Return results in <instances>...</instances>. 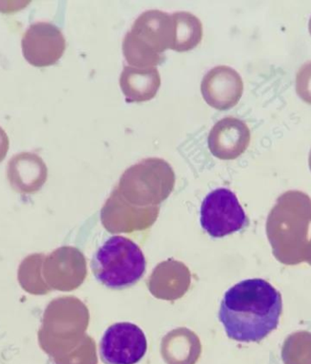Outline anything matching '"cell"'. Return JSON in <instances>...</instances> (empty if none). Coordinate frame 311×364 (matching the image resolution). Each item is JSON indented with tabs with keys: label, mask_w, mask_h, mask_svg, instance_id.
Returning a JSON list of instances; mask_svg holds the SVG:
<instances>
[{
	"label": "cell",
	"mask_w": 311,
	"mask_h": 364,
	"mask_svg": "<svg viewBox=\"0 0 311 364\" xmlns=\"http://www.w3.org/2000/svg\"><path fill=\"white\" fill-rule=\"evenodd\" d=\"M296 91L301 100L311 105V61L304 64L298 71Z\"/></svg>",
	"instance_id": "5bb4252c"
},
{
	"label": "cell",
	"mask_w": 311,
	"mask_h": 364,
	"mask_svg": "<svg viewBox=\"0 0 311 364\" xmlns=\"http://www.w3.org/2000/svg\"><path fill=\"white\" fill-rule=\"evenodd\" d=\"M173 16L152 9L142 13L126 34L123 54L131 67L156 68L164 60L162 54L173 48Z\"/></svg>",
	"instance_id": "3957f363"
},
{
	"label": "cell",
	"mask_w": 311,
	"mask_h": 364,
	"mask_svg": "<svg viewBox=\"0 0 311 364\" xmlns=\"http://www.w3.org/2000/svg\"><path fill=\"white\" fill-rule=\"evenodd\" d=\"M65 50L66 40L62 31L50 22L33 23L22 38L24 57L35 67H48L58 63Z\"/></svg>",
	"instance_id": "52a82bcc"
},
{
	"label": "cell",
	"mask_w": 311,
	"mask_h": 364,
	"mask_svg": "<svg viewBox=\"0 0 311 364\" xmlns=\"http://www.w3.org/2000/svg\"><path fill=\"white\" fill-rule=\"evenodd\" d=\"M119 84L128 102H145L157 95L161 77L157 68L126 66L123 68Z\"/></svg>",
	"instance_id": "8fae6325"
},
{
	"label": "cell",
	"mask_w": 311,
	"mask_h": 364,
	"mask_svg": "<svg viewBox=\"0 0 311 364\" xmlns=\"http://www.w3.org/2000/svg\"><path fill=\"white\" fill-rule=\"evenodd\" d=\"M174 24L175 51L186 52L193 50L202 41V23L195 15L190 12H175L173 15Z\"/></svg>",
	"instance_id": "7c38bea8"
},
{
	"label": "cell",
	"mask_w": 311,
	"mask_h": 364,
	"mask_svg": "<svg viewBox=\"0 0 311 364\" xmlns=\"http://www.w3.org/2000/svg\"><path fill=\"white\" fill-rule=\"evenodd\" d=\"M148 341L143 331L131 323H118L106 330L100 341V358L105 364H136L145 356Z\"/></svg>",
	"instance_id": "8992f818"
},
{
	"label": "cell",
	"mask_w": 311,
	"mask_h": 364,
	"mask_svg": "<svg viewBox=\"0 0 311 364\" xmlns=\"http://www.w3.org/2000/svg\"><path fill=\"white\" fill-rule=\"evenodd\" d=\"M283 297L263 279H249L226 291L219 318L229 339L258 343L277 329Z\"/></svg>",
	"instance_id": "6da1fadb"
},
{
	"label": "cell",
	"mask_w": 311,
	"mask_h": 364,
	"mask_svg": "<svg viewBox=\"0 0 311 364\" xmlns=\"http://www.w3.org/2000/svg\"><path fill=\"white\" fill-rule=\"evenodd\" d=\"M249 220L238 198L228 188L207 195L200 208V224L213 238H223L244 229Z\"/></svg>",
	"instance_id": "5b68a950"
},
{
	"label": "cell",
	"mask_w": 311,
	"mask_h": 364,
	"mask_svg": "<svg viewBox=\"0 0 311 364\" xmlns=\"http://www.w3.org/2000/svg\"><path fill=\"white\" fill-rule=\"evenodd\" d=\"M203 99L212 108L228 110L241 100L244 90L242 77L228 66H218L204 76L202 86Z\"/></svg>",
	"instance_id": "ba28073f"
},
{
	"label": "cell",
	"mask_w": 311,
	"mask_h": 364,
	"mask_svg": "<svg viewBox=\"0 0 311 364\" xmlns=\"http://www.w3.org/2000/svg\"><path fill=\"white\" fill-rule=\"evenodd\" d=\"M311 199L300 191H288L278 197L267 220L272 252L285 265L307 262L311 266Z\"/></svg>",
	"instance_id": "7a4b0ae2"
},
{
	"label": "cell",
	"mask_w": 311,
	"mask_h": 364,
	"mask_svg": "<svg viewBox=\"0 0 311 364\" xmlns=\"http://www.w3.org/2000/svg\"><path fill=\"white\" fill-rule=\"evenodd\" d=\"M147 267L144 253L133 240L126 237H110L94 255V276L113 290L131 287L143 277Z\"/></svg>",
	"instance_id": "277c9868"
},
{
	"label": "cell",
	"mask_w": 311,
	"mask_h": 364,
	"mask_svg": "<svg viewBox=\"0 0 311 364\" xmlns=\"http://www.w3.org/2000/svg\"><path fill=\"white\" fill-rule=\"evenodd\" d=\"M251 142V131L242 120L227 117L214 125L207 138L213 156L223 161H231L244 154Z\"/></svg>",
	"instance_id": "9c48e42d"
},
{
	"label": "cell",
	"mask_w": 311,
	"mask_h": 364,
	"mask_svg": "<svg viewBox=\"0 0 311 364\" xmlns=\"http://www.w3.org/2000/svg\"><path fill=\"white\" fill-rule=\"evenodd\" d=\"M44 259L42 253H33L26 257L18 266V284L29 294L46 295L50 291L43 277Z\"/></svg>",
	"instance_id": "4fadbf2b"
},
{
	"label": "cell",
	"mask_w": 311,
	"mask_h": 364,
	"mask_svg": "<svg viewBox=\"0 0 311 364\" xmlns=\"http://www.w3.org/2000/svg\"><path fill=\"white\" fill-rule=\"evenodd\" d=\"M9 149V139L6 132L0 127V162L5 159Z\"/></svg>",
	"instance_id": "9a60e30c"
},
{
	"label": "cell",
	"mask_w": 311,
	"mask_h": 364,
	"mask_svg": "<svg viewBox=\"0 0 311 364\" xmlns=\"http://www.w3.org/2000/svg\"><path fill=\"white\" fill-rule=\"evenodd\" d=\"M309 29H310V33L311 35V18L310 19V23H309Z\"/></svg>",
	"instance_id": "e0dca14e"
},
{
	"label": "cell",
	"mask_w": 311,
	"mask_h": 364,
	"mask_svg": "<svg viewBox=\"0 0 311 364\" xmlns=\"http://www.w3.org/2000/svg\"><path fill=\"white\" fill-rule=\"evenodd\" d=\"M309 164H310V171H311V151H310V158H309Z\"/></svg>",
	"instance_id": "2e32d148"
},
{
	"label": "cell",
	"mask_w": 311,
	"mask_h": 364,
	"mask_svg": "<svg viewBox=\"0 0 311 364\" xmlns=\"http://www.w3.org/2000/svg\"><path fill=\"white\" fill-rule=\"evenodd\" d=\"M6 175L13 190L18 193L33 194L47 181L48 167L40 156L19 152L9 159Z\"/></svg>",
	"instance_id": "30bf717a"
}]
</instances>
